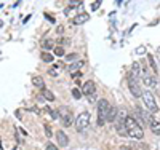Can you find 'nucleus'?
I'll return each instance as SVG.
<instances>
[{"label":"nucleus","instance_id":"nucleus-10","mask_svg":"<svg viewBox=\"0 0 160 150\" xmlns=\"http://www.w3.org/2000/svg\"><path fill=\"white\" fill-rule=\"evenodd\" d=\"M117 114H118V110H117L114 105H111L109 107V112H108V117H106V121H115Z\"/></svg>","mask_w":160,"mask_h":150},{"label":"nucleus","instance_id":"nucleus-16","mask_svg":"<svg viewBox=\"0 0 160 150\" xmlns=\"http://www.w3.org/2000/svg\"><path fill=\"white\" fill-rule=\"evenodd\" d=\"M42 46H43L45 50H53V48H55V40H53V38H45Z\"/></svg>","mask_w":160,"mask_h":150},{"label":"nucleus","instance_id":"nucleus-17","mask_svg":"<svg viewBox=\"0 0 160 150\" xmlns=\"http://www.w3.org/2000/svg\"><path fill=\"white\" fill-rule=\"evenodd\" d=\"M42 61H43V62H53V61H55V58H53V54L43 51V53H42Z\"/></svg>","mask_w":160,"mask_h":150},{"label":"nucleus","instance_id":"nucleus-2","mask_svg":"<svg viewBox=\"0 0 160 150\" xmlns=\"http://www.w3.org/2000/svg\"><path fill=\"white\" fill-rule=\"evenodd\" d=\"M141 99H142V102H144V105L151 110V114H157L158 112V105H157V99H155V96L151 93V91H142V94H141Z\"/></svg>","mask_w":160,"mask_h":150},{"label":"nucleus","instance_id":"nucleus-20","mask_svg":"<svg viewBox=\"0 0 160 150\" xmlns=\"http://www.w3.org/2000/svg\"><path fill=\"white\" fill-rule=\"evenodd\" d=\"M47 112H48V114H50V117H51V118H53V120H58V118H59V117H61V115H59V112H58V110H51V109H47Z\"/></svg>","mask_w":160,"mask_h":150},{"label":"nucleus","instance_id":"nucleus-22","mask_svg":"<svg viewBox=\"0 0 160 150\" xmlns=\"http://www.w3.org/2000/svg\"><path fill=\"white\" fill-rule=\"evenodd\" d=\"M53 50H55L56 56H64V48L62 46H56V48H53Z\"/></svg>","mask_w":160,"mask_h":150},{"label":"nucleus","instance_id":"nucleus-3","mask_svg":"<svg viewBox=\"0 0 160 150\" xmlns=\"http://www.w3.org/2000/svg\"><path fill=\"white\" fill-rule=\"evenodd\" d=\"M90 112H80L78 115H77V118H75V121H74V126H75V129L78 131V133H82V131H85L88 126H90Z\"/></svg>","mask_w":160,"mask_h":150},{"label":"nucleus","instance_id":"nucleus-4","mask_svg":"<svg viewBox=\"0 0 160 150\" xmlns=\"http://www.w3.org/2000/svg\"><path fill=\"white\" fill-rule=\"evenodd\" d=\"M109 107H111V104L106 99H99V102H98V126H102L106 123V117H108Z\"/></svg>","mask_w":160,"mask_h":150},{"label":"nucleus","instance_id":"nucleus-12","mask_svg":"<svg viewBox=\"0 0 160 150\" xmlns=\"http://www.w3.org/2000/svg\"><path fill=\"white\" fill-rule=\"evenodd\" d=\"M32 85L40 88V90H43L45 88V81H43V78L40 75H35V77H32Z\"/></svg>","mask_w":160,"mask_h":150},{"label":"nucleus","instance_id":"nucleus-26","mask_svg":"<svg viewBox=\"0 0 160 150\" xmlns=\"http://www.w3.org/2000/svg\"><path fill=\"white\" fill-rule=\"evenodd\" d=\"M56 69H58V65H55V67H51V69L48 70V74H50V75H53V77H56V75H58V74H56Z\"/></svg>","mask_w":160,"mask_h":150},{"label":"nucleus","instance_id":"nucleus-1","mask_svg":"<svg viewBox=\"0 0 160 150\" xmlns=\"http://www.w3.org/2000/svg\"><path fill=\"white\" fill-rule=\"evenodd\" d=\"M125 129H127V134L133 139H142L144 138V129L138 125V121L130 115L125 120Z\"/></svg>","mask_w":160,"mask_h":150},{"label":"nucleus","instance_id":"nucleus-6","mask_svg":"<svg viewBox=\"0 0 160 150\" xmlns=\"http://www.w3.org/2000/svg\"><path fill=\"white\" fill-rule=\"evenodd\" d=\"M141 62L139 61H135L131 64V69H130V74H128V78H133V80H139L141 77Z\"/></svg>","mask_w":160,"mask_h":150},{"label":"nucleus","instance_id":"nucleus-19","mask_svg":"<svg viewBox=\"0 0 160 150\" xmlns=\"http://www.w3.org/2000/svg\"><path fill=\"white\" fill-rule=\"evenodd\" d=\"M75 7H82V0H72V2H69V11L72 10V8H75Z\"/></svg>","mask_w":160,"mask_h":150},{"label":"nucleus","instance_id":"nucleus-25","mask_svg":"<svg viewBox=\"0 0 160 150\" xmlns=\"http://www.w3.org/2000/svg\"><path fill=\"white\" fill-rule=\"evenodd\" d=\"M75 59H78V54H75V53L68 54V61H75Z\"/></svg>","mask_w":160,"mask_h":150},{"label":"nucleus","instance_id":"nucleus-21","mask_svg":"<svg viewBox=\"0 0 160 150\" xmlns=\"http://www.w3.org/2000/svg\"><path fill=\"white\" fill-rule=\"evenodd\" d=\"M72 96H74L75 99H80V98H82V91H80L78 88H74V90H72Z\"/></svg>","mask_w":160,"mask_h":150},{"label":"nucleus","instance_id":"nucleus-7","mask_svg":"<svg viewBox=\"0 0 160 150\" xmlns=\"http://www.w3.org/2000/svg\"><path fill=\"white\" fill-rule=\"evenodd\" d=\"M95 93H96V85H95V81H93V80H88L87 83L83 85V88H82V94H85V96H88V98H93V96H95Z\"/></svg>","mask_w":160,"mask_h":150},{"label":"nucleus","instance_id":"nucleus-5","mask_svg":"<svg viewBox=\"0 0 160 150\" xmlns=\"http://www.w3.org/2000/svg\"><path fill=\"white\" fill-rule=\"evenodd\" d=\"M128 88L131 91V94L135 98H141V94H142V88L139 85V81L138 80H133V78H128Z\"/></svg>","mask_w":160,"mask_h":150},{"label":"nucleus","instance_id":"nucleus-27","mask_svg":"<svg viewBox=\"0 0 160 150\" xmlns=\"http://www.w3.org/2000/svg\"><path fill=\"white\" fill-rule=\"evenodd\" d=\"M47 150H58V147L53 144H47Z\"/></svg>","mask_w":160,"mask_h":150},{"label":"nucleus","instance_id":"nucleus-18","mask_svg":"<svg viewBox=\"0 0 160 150\" xmlns=\"http://www.w3.org/2000/svg\"><path fill=\"white\" fill-rule=\"evenodd\" d=\"M148 61H149V64H151V67H152V70L157 74V72H158V67H157V64H155V61H154L152 54H148Z\"/></svg>","mask_w":160,"mask_h":150},{"label":"nucleus","instance_id":"nucleus-14","mask_svg":"<svg viewBox=\"0 0 160 150\" xmlns=\"http://www.w3.org/2000/svg\"><path fill=\"white\" fill-rule=\"evenodd\" d=\"M149 128H151V131L155 134V136H158L160 134V123H158V121H151V123H149Z\"/></svg>","mask_w":160,"mask_h":150},{"label":"nucleus","instance_id":"nucleus-15","mask_svg":"<svg viewBox=\"0 0 160 150\" xmlns=\"http://www.w3.org/2000/svg\"><path fill=\"white\" fill-rule=\"evenodd\" d=\"M42 96H43V99H47V101H55V94H53L50 90H47V88H43L42 90Z\"/></svg>","mask_w":160,"mask_h":150},{"label":"nucleus","instance_id":"nucleus-28","mask_svg":"<svg viewBox=\"0 0 160 150\" xmlns=\"http://www.w3.org/2000/svg\"><path fill=\"white\" fill-rule=\"evenodd\" d=\"M72 77H74V78H78V77H82V72H80V70H77V72H74V74H72Z\"/></svg>","mask_w":160,"mask_h":150},{"label":"nucleus","instance_id":"nucleus-30","mask_svg":"<svg viewBox=\"0 0 160 150\" xmlns=\"http://www.w3.org/2000/svg\"><path fill=\"white\" fill-rule=\"evenodd\" d=\"M122 150H130V148L128 147H122Z\"/></svg>","mask_w":160,"mask_h":150},{"label":"nucleus","instance_id":"nucleus-29","mask_svg":"<svg viewBox=\"0 0 160 150\" xmlns=\"http://www.w3.org/2000/svg\"><path fill=\"white\" fill-rule=\"evenodd\" d=\"M56 32H58V34L61 35V34L64 32V27H62V26H59V27H58V29H56Z\"/></svg>","mask_w":160,"mask_h":150},{"label":"nucleus","instance_id":"nucleus-9","mask_svg":"<svg viewBox=\"0 0 160 150\" xmlns=\"http://www.w3.org/2000/svg\"><path fill=\"white\" fill-rule=\"evenodd\" d=\"M74 115L72 112H68L66 115H62V126H72L74 125Z\"/></svg>","mask_w":160,"mask_h":150},{"label":"nucleus","instance_id":"nucleus-8","mask_svg":"<svg viewBox=\"0 0 160 150\" xmlns=\"http://www.w3.org/2000/svg\"><path fill=\"white\" fill-rule=\"evenodd\" d=\"M56 141L61 147H66L69 144V139H68V136H66L64 131H56Z\"/></svg>","mask_w":160,"mask_h":150},{"label":"nucleus","instance_id":"nucleus-23","mask_svg":"<svg viewBox=\"0 0 160 150\" xmlns=\"http://www.w3.org/2000/svg\"><path fill=\"white\" fill-rule=\"evenodd\" d=\"M43 129H45V134H47V138H53V131H51L50 125H45V126H43Z\"/></svg>","mask_w":160,"mask_h":150},{"label":"nucleus","instance_id":"nucleus-11","mask_svg":"<svg viewBox=\"0 0 160 150\" xmlns=\"http://www.w3.org/2000/svg\"><path fill=\"white\" fill-rule=\"evenodd\" d=\"M85 62L83 61H75V62H72L71 65H68V72H71V74H74V72H77V70H80V67H82Z\"/></svg>","mask_w":160,"mask_h":150},{"label":"nucleus","instance_id":"nucleus-24","mask_svg":"<svg viewBox=\"0 0 160 150\" xmlns=\"http://www.w3.org/2000/svg\"><path fill=\"white\" fill-rule=\"evenodd\" d=\"M101 2H102V0H96V2H95V3H93V5H91V10H93V11H96V10L99 8V5H101Z\"/></svg>","mask_w":160,"mask_h":150},{"label":"nucleus","instance_id":"nucleus-13","mask_svg":"<svg viewBox=\"0 0 160 150\" xmlns=\"http://www.w3.org/2000/svg\"><path fill=\"white\" fill-rule=\"evenodd\" d=\"M90 19V15H87V13H80L78 16L74 18V24H83Z\"/></svg>","mask_w":160,"mask_h":150}]
</instances>
